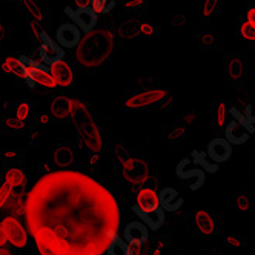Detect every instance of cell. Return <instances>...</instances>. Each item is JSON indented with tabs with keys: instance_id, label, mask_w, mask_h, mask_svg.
<instances>
[{
	"instance_id": "cell-12",
	"label": "cell",
	"mask_w": 255,
	"mask_h": 255,
	"mask_svg": "<svg viewBox=\"0 0 255 255\" xmlns=\"http://www.w3.org/2000/svg\"><path fill=\"white\" fill-rule=\"evenodd\" d=\"M80 40H82V31L74 23H65L57 29V43L62 48L79 46Z\"/></svg>"
},
{
	"instance_id": "cell-50",
	"label": "cell",
	"mask_w": 255,
	"mask_h": 255,
	"mask_svg": "<svg viewBox=\"0 0 255 255\" xmlns=\"http://www.w3.org/2000/svg\"><path fill=\"white\" fill-rule=\"evenodd\" d=\"M0 255H9V252L5 251V249H0Z\"/></svg>"
},
{
	"instance_id": "cell-16",
	"label": "cell",
	"mask_w": 255,
	"mask_h": 255,
	"mask_svg": "<svg viewBox=\"0 0 255 255\" xmlns=\"http://www.w3.org/2000/svg\"><path fill=\"white\" fill-rule=\"evenodd\" d=\"M135 202L141 211H155L160 208V195L151 188H143L138 191Z\"/></svg>"
},
{
	"instance_id": "cell-9",
	"label": "cell",
	"mask_w": 255,
	"mask_h": 255,
	"mask_svg": "<svg viewBox=\"0 0 255 255\" xmlns=\"http://www.w3.org/2000/svg\"><path fill=\"white\" fill-rule=\"evenodd\" d=\"M65 12L71 17L74 23L85 32H91L93 29H96V25H97V12L91 8V6H86V8H76L72 9L69 6L65 8Z\"/></svg>"
},
{
	"instance_id": "cell-7",
	"label": "cell",
	"mask_w": 255,
	"mask_h": 255,
	"mask_svg": "<svg viewBox=\"0 0 255 255\" xmlns=\"http://www.w3.org/2000/svg\"><path fill=\"white\" fill-rule=\"evenodd\" d=\"M2 226L5 229V235H6V240L15 246V248H25L28 245V234L23 228V225L17 220L15 217H5Z\"/></svg>"
},
{
	"instance_id": "cell-8",
	"label": "cell",
	"mask_w": 255,
	"mask_h": 255,
	"mask_svg": "<svg viewBox=\"0 0 255 255\" xmlns=\"http://www.w3.org/2000/svg\"><path fill=\"white\" fill-rule=\"evenodd\" d=\"M165 97H168L166 89H149V91H143V93L131 96L125 102V105L129 109H141V108L160 103Z\"/></svg>"
},
{
	"instance_id": "cell-41",
	"label": "cell",
	"mask_w": 255,
	"mask_h": 255,
	"mask_svg": "<svg viewBox=\"0 0 255 255\" xmlns=\"http://www.w3.org/2000/svg\"><path fill=\"white\" fill-rule=\"evenodd\" d=\"M31 28H32V32H34L35 37H40V35H42V32H40V22L31 20Z\"/></svg>"
},
{
	"instance_id": "cell-17",
	"label": "cell",
	"mask_w": 255,
	"mask_h": 255,
	"mask_svg": "<svg viewBox=\"0 0 255 255\" xmlns=\"http://www.w3.org/2000/svg\"><path fill=\"white\" fill-rule=\"evenodd\" d=\"M158 195H160V206L168 212H175L183 206V198L172 188L163 189Z\"/></svg>"
},
{
	"instance_id": "cell-43",
	"label": "cell",
	"mask_w": 255,
	"mask_h": 255,
	"mask_svg": "<svg viewBox=\"0 0 255 255\" xmlns=\"http://www.w3.org/2000/svg\"><path fill=\"white\" fill-rule=\"evenodd\" d=\"M141 5H143V0H129V2H126V8H137Z\"/></svg>"
},
{
	"instance_id": "cell-2",
	"label": "cell",
	"mask_w": 255,
	"mask_h": 255,
	"mask_svg": "<svg viewBox=\"0 0 255 255\" xmlns=\"http://www.w3.org/2000/svg\"><path fill=\"white\" fill-rule=\"evenodd\" d=\"M114 49V35L106 28H96L86 32L76 51L77 62L85 68H97L103 65Z\"/></svg>"
},
{
	"instance_id": "cell-44",
	"label": "cell",
	"mask_w": 255,
	"mask_h": 255,
	"mask_svg": "<svg viewBox=\"0 0 255 255\" xmlns=\"http://www.w3.org/2000/svg\"><path fill=\"white\" fill-rule=\"evenodd\" d=\"M172 23H174L175 26H178V25H185V15H175L174 19H172Z\"/></svg>"
},
{
	"instance_id": "cell-11",
	"label": "cell",
	"mask_w": 255,
	"mask_h": 255,
	"mask_svg": "<svg viewBox=\"0 0 255 255\" xmlns=\"http://www.w3.org/2000/svg\"><path fill=\"white\" fill-rule=\"evenodd\" d=\"M125 242L131 248H140L148 242V228L144 223L132 222L125 228L123 232Z\"/></svg>"
},
{
	"instance_id": "cell-15",
	"label": "cell",
	"mask_w": 255,
	"mask_h": 255,
	"mask_svg": "<svg viewBox=\"0 0 255 255\" xmlns=\"http://www.w3.org/2000/svg\"><path fill=\"white\" fill-rule=\"evenodd\" d=\"M134 211L137 212V215L143 220V223H144V225H148V226H149L151 229H154V231L160 229L161 225L165 223L166 215H165V209H163V208H158V209H155V211H141V209L135 205V206H134Z\"/></svg>"
},
{
	"instance_id": "cell-47",
	"label": "cell",
	"mask_w": 255,
	"mask_h": 255,
	"mask_svg": "<svg viewBox=\"0 0 255 255\" xmlns=\"http://www.w3.org/2000/svg\"><path fill=\"white\" fill-rule=\"evenodd\" d=\"M248 22H251L252 25H255V8L248 11Z\"/></svg>"
},
{
	"instance_id": "cell-25",
	"label": "cell",
	"mask_w": 255,
	"mask_h": 255,
	"mask_svg": "<svg viewBox=\"0 0 255 255\" xmlns=\"http://www.w3.org/2000/svg\"><path fill=\"white\" fill-rule=\"evenodd\" d=\"M25 205H26V200H23L22 194H12L5 206L12 215H22L25 214Z\"/></svg>"
},
{
	"instance_id": "cell-13",
	"label": "cell",
	"mask_w": 255,
	"mask_h": 255,
	"mask_svg": "<svg viewBox=\"0 0 255 255\" xmlns=\"http://www.w3.org/2000/svg\"><path fill=\"white\" fill-rule=\"evenodd\" d=\"M231 154H232L231 143L225 138H214L208 144V155L215 163H223L229 160Z\"/></svg>"
},
{
	"instance_id": "cell-6",
	"label": "cell",
	"mask_w": 255,
	"mask_h": 255,
	"mask_svg": "<svg viewBox=\"0 0 255 255\" xmlns=\"http://www.w3.org/2000/svg\"><path fill=\"white\" fill-rule=\"evenodd\" d=\"M32 237H34L35 245H37L40 255H63L65 254L60 239L54 232L48 229H42L32 234Z\"/></svg>"
},
{
	"instance_id": "cell-37",
	"label": "cell",
	"mask_w": 255,
	"mask_h": 255,
	"mask_svg": "<svg viewBox=\"0 0 255 255\" xmlns=\"http://www.w3.org/2000/svg\"><path fill=\"white\" fill-rule=\"evenodd\" d=\"M15 114H17V116H15L17 119H20V120L25 122V119H26L28 114H29V105H28V103H20L19 106H17Z\"/></svg>"
},
{
	"instance_id": "cell-26",
	"label": "cell",
	"mask_w": 255,
	"mask_h": 255,
	"mask_svg": "<svg viewBox=\"0 0 255 255\" xmlns=\"http://www.w3.org/2000/svg\"><path fill=\"white\" fill-rule=\"evenodd\" d=\"M2 68H3L5 72H8V74H14V76H17V77L25 79V72H23V68H22L20 62H19V59H14V57L5 59Z\"/></svg>"
},
{
	"instance_id": "cell-21",
	"label": "cell",
	"mask_w": 255,
	"mask_h": 255,
	"mask_svg": "<svg viewBox=\"0 0 255 255\" xmlns=\"http://www.w3.org/2000/svg\"><path fill=\"white\" fill-rule=\"evenodd\" d=\"M194 222L197 229L205 235H211L215 232V222L212 215L206 211H197L194 215Z\"/></svg>"
},
{
	"instance_id": "cell-5",
	"label": "cell",
	"mask_w": 255,
	"mask_h": 255,
	"mask_svg": "<svg viewBox=\"0 0 255 255\" xmlns=\"http://www.w3.org/2000/svg\"><path fill=\"white\" fill-rule=\"evenodd\" d=\"M123 177L132 185L144 183L149 177L148 163L137 157H128L126 160H123Z\"/></svg>"
},
{
	"instance_id": "cell-40",
	"label": "cell",
	"mask_w": 255,
	"mask_h": 255,
	"mask_svg": "<svg viewBox=\"0 0 255 255\" xmlns=\"http://www.w3.org/2000/svg\"><path fill=\"white\" fill-rule=\"evenodd\" d=\"M138 31H140L143 35H148V37H151V35H154V32H155V28H154L151 23H141V25L138 26Z\"/></svg>"
},
{
	"instance_id": "cell-20",
	"label": "cell",
	"mask_w": 255,
	"mask_h": 255,
	"mask_svg": "<svg viewBox=\"0 0 255 255\" xmlns=\"http://www.w3.org/2000/svg\"><path fill=\"white\" fill-rule=\"evenodd\" d=\"M177 174L178 177H181L183 180H192V185H191V189H198L200 185L205 181V174L200 171V169H186V160L181 161V165H178V169H177Z\"/></svg>"
},
{
	"instance_id": "cell-29",
	"label": "cell",
	"mask_w": 255,
	"mask_h": 255,
	"mask_svg": "<svg viewBox=\"0 0 255 255\" xmlns=\"http://www.w3.org/2000/svg\"><path fill=\"white\" fill-rule=\"evenodd\" d=\"M22 2H23L25 9L28 11V14L32 17V20H37V22H42V20H43L42 11L39 9L37 3H35L34 0H22Z\"/></svg>"
},
{
	"instance_id": "cell-36",
	"label": "cell",
	"mask_w": 255,
	"mask_h": 255,
	"mask_svg": "<svg viewBox=\"0 0 255 255\" xmlns=\"http://www.w3.org/2000/svg\"><path fill=\"white\" fill-rule=\"evenodd\" d=\"M183 135H185V128H183V126H177V128H174L172 131L168 132L166 138H168L169 141H175V140L181 138Z\"/></svg>"
},
{
	"instance_id": "cell-49",
	"label": "cell",
	"mask_w": 255,
	"mask_h": 255,
	"mask_svg": "<svg viewBox=\"0 0 255 255\" xmlns=\"http://www.w3.org/2000/svg\"><path fill=\"white\" fill-rule=\"evenodd\" d=\"M186 122H189V123H191V122H195V114H189V116L186 117Z\"/></svg>"
},
{
	"instance_id": "cell-23",
	"label": "cell",
	"mask_w": 255,
	"mask_h": 255,
	"mask_svg": "<svg viewBox=\"0 0 255 255\" xmlns=\"http://www.w3.org/2000/svg\"><path fill=\"white\" fill-rule=\"evenodd\" d=\"M5 183L11 185L12 188H23L26 185V175L19 168H11L5 174Z\"/></svg>"
},
{
	"instance_id": "cell-27",
	"label": "cell",
	"mask_w": 255,
	"mask_h": 255,
	"mask_svg": "<svg viewBox=\"0 0 255 255\" xmlns=\"http://www.w3.org/2000/svg\"><path fill=\"white\" fill-rule=\"evenodd\" d=\"M228 74L232 80H240L245 74V63L240 59H231L228 63Z\"/></svg>"
},
{
	"instance_id": "cell-19",
	"label": "cell",
	"mask_w": 255,
	"mask_h": 255,
	"mask_svg": "<svg viewBox=\"0 0 255 255\" xmlns=\"http://www.w3.org/2000/svg\"><path fill=\"white\" fill-rule=\"evenodd\" d=\"M72 106H74V100L66 97V96H57L51 103V114L62 120L71 116L72 113Z\"/></svg>"
},
{
	"instance_id": "cell-31",
	"label": "cell",
	"mask_w": 255,
	"mask_h": 255,
	"mask_svg": "<svg viewBox=\"0 0 255 255\" xmlns=\"http://www.w3.org/2000/svg\"><path fill=\"white\" fill-rule=\"evenodd\" d=\"M12 186L8 185V183H3L2 186H0V209H2L6 203H8V200L9 197L12 195Z\"/></svg>"
},
{
	"instance_id": "cell-32",
	"label": "cell",
	"mask_w": 255,
	"mask_h": 255,
	"mask_svg": "<svg viewBox=\"0 0 255 255\" xmlns=\"http://www.w3.org/2000/svg\"><path fill=\"white\" fill-rule=\"evenodd\" d=\"M240 32H242V37H245L246 40H255V25H252L251 22L242 23Z\"/></svg>"
},
{
	"instance_id": "cell-22",
	"label": "cell",
	"mask_w": 255,
	"mask_h": 255,
	"mask_svg": "<svg viewBox=\"0 0 255 255\" xmlns=\"http://www.w3.org/2000/svg\"><path fill=\"white\" fill-rule=\"evenodd\" d=\"M72 161H74V152H72L71 148L60 146L54 151V163H56L59 168H68L72 165Z\"/></svg>"
},
{
	"instance_id": "cell-33",
	"label": "cell",
	"mask_w": 255,
	"mask_h": 255,
	"mask_svg": "<svg viewBox=\"0 0 255 255\" xmlns=\"http://www.w3.org/2000/svg\"><path fill=\"white\" fill-rule=\"evenodd\" d=\"M225 245L231 248H242V246H246V240L239 235H228L225 237Z\"/></svg>"
},
{
	"instance_id": "cell-52",
	"label": "cell",
	"mask_w": 255,
	"mask_h": 255,
	"mask_svg": "<svg viewBox=\"0 0 255 255\" xmlns=\"http://www.w3.org/2000/svg\"><path fill=\"white\" fill-rule=\"evenodd\" d=\"M0 37H2V22H0Z\"/></svg>"
},
{
	"instance_id": "cell-4",
	"label": "cell",
	"mask_w": 255,
	"mask_h": 255,
	"mask_svg": "<svg viewBox=\"0 0 255 255\" xmlns=\"http://www.w3.org/2000/svg\"><path fill=\"white\" fill-rule=\"evenodd\" d=\"M19 62L23 68L25 79L29 82V85L39 83V85L46 86V88H56L57 86L56 80H54V77L51 76L49 68H46L45 65H40L29 57H25V56H22L19 59Z\"/></svg>"
},
{
	"instance_id": "cell-1",
	"label": "cell",
	"mask_w": 255,
	"mask_h": 255,
	"mask_svg": "<svg viewBox=\"0 0 255 255\" xmlns=\"http://www.w3.org/2000/svg\"><path fill=\"white\" fill-rule=\"evenodd\" d=\"M31 234H56L63 255H102L117 237L116 198L96 180L76 171L45 174L35 181L25 205Z\"/></svg>"
},
{
	"instance_id": "cell-39",
	"label": "cell",
	"mask_w": 255,
	"mask_h": 255,
	"mask_svg": "<svg viewBox=\"0 0 255 255\" xmlns=\"http://www.w3.org/2000/svg\"><path fill=\"white\" fill-rule=\"evenodd\" d=\"M6 126L9 128V129H22V128H25V122L20 120V119H8L6 120Z\"/></svg>"
},
{
	"instance_id": "cell-51",
	"label": "cell",
	"mask_w": 255,
	"mask_h": 255,
	"mask_svg": "<svg viewBox=\"0 0 255 255\" xmlns=\"http://www.w3.org/2000/svg\"><path fill=\"white\" fill-rule=\"evenodd\" d=\"M14 155H15V152H12V151L11 152H5V157H14Z\"/></svg>"
},
{
	"instance_id": "cell-30",
	"label": "cell",
	"mask_w": 255,
	"mask_h": 255,
	"mask_svg": "<svg viewBox=\"0 0 255 255\" xmlns=\"http://www.w3.org/2000/svg\"><path fill=\"white\" fill-rule=\"evenodd\" d=\"M214 117H215V123L218 126H223L225 120H226V105L223 102L217 103L215 109H214Z\"/></svg>"
},
{
	"instance_id": "cell-14",
	"label": "cell",
	"mask_w": 255,
	"mask_h": 255,
	"mask_svg": "<svg viewBox=\"0 0 255 255\" xmlns=\"http://www.w3.org/2000/svg\"><path fill=\"white\" fill-rule=\"evenodd\" d=\"M49 71H51V76L54 77L57 85L60 86H69L72 85V80H74V74H72V69L71 66L65 62V60H60L57 63H54L49 66Z\"/></svg>"
},
{
	"instance_id": "cell-10",
	"label": "cell",
	"mask_w": 255,
	"mask_h": 255,
	"mask_svg": "<svg viewBox=\"0 0 255 255\" xmlns=\"http://www.w3.org/2000/svg\"><path fill=\"white\" fill-rule=\"evenodd\" d=\"M40 39H42V45H40L39 54H40V59H42L43 63L51 66L54 63L63 60L65 52H63L62 46L56 40H52L49 35L45 34V32H42Z\"/></svg>"
},
{
	"instance_id": "cell-45",
	"label": "cell",
	"mask_w": 255,
	"mask_h": 255,
	"mask_svg": "<svg viewBox=\"0 0 255 255\" xmlns=\"http://www.w3.org/2000/svg\"><path fill=\"white\" fill-rule=\"evenodd\" d=\"M91 5V0H76V8H86Z\"/></svg>"
},
{
	"instance_id": "cell-34",
	"label": "cell",
	"mask_w": 255,
	"mask_h": 255,
	"mask_svg": "<svg viewBox=\"0 0 255 255\" xmlns=\"http://www.w3.org/2000/svg\"><path fill=\"white\" fill-rule=\"evenodd\" d=\"M235 205H237V209H239V211H248L251 208V200H249L248 195L239 194L235 198Z\"/></svg>"
},
{
	"instance_id": "cell-18",
	"label": "cell",
	"mask_w": 255,
	"mask_h": 255,
	"mask_svg": "<svg viewBox=\"0 0 255 255\" xmlns=\"http://www.w3.org/2000/svg\"><path fill=\"white\" fill-rule=\"evenodd\" d=\"M249 138V131L239 120H232L226 126V140L231 144H242Z\"/></svg>"
},
{
	"instance_id": "cell-42",
	"label": "cell",
	"mask_w": 255,
	"mask_h": 255,
	"mask_svg": "<svg viewBox=\"0 0 255 255\" xmlns=\"http://www.w3.org/2000/svg\"><path fill=\"white\" fill-rule=\"evenodd\" d=\"M6 242H8V240H6V235H5V229H3L2 223H0V248L5 246Z\"/></svg>"
},
{
	"instance_id": "cell-38",
	"label": "cell",
	"mask_w": 255,
	"mask_h": 255,
	"mask_svg": "<svg viewBox=\"0 0 255 255\" xmlns=\"http://www.w3.org/2000/svg\"><path fill=\"white\" fill-rule=\"evenodd\" d=\"M200 42H202L203 46H214L215 45V35L211 34V32H203L202 35H200Z\"/></svg>"
},
{
	"instance_id": "cell-3",
	"label": "cell",
	"mask_w": 255,
	"mask_h": 255,
	"mask_svg": "<svg viewBox=\"0 0 255 255\" xmlns=\"http://www.w3.org/2000/svg\"><path fill=\"white\" fill-rule=\"evenodd\" d=\"M71 120L76 126V131H77L82 143L91 152L97 154L102 148V138H100L99 128L93 119V114L89 113V109L79 100H74Z\"/></svg>"
},
{
	"instance_id": "cell-35",
	"label": "cell",
	"mask_w": 255,
	"mask_h": 255,
	"mask_svg": "<svg viewBox=\"0 0 255 255\" xmlns=\"http://www.w3.org/2000/svg\"><path fill=\"white\" fill-rule=\"evenodd\" d=\"M218 2H220V0H205V3H203V15L209 17L217 9Z\"/></svg>"
},
{
	"instance_id": "cell-48",
	"label": "cell",
	"mask_w": 255,
	"mask_h": 255,
	"mask_svg": "<svg viewBox=\"0 0 255 255\" xmlns=\"http://www.w3.org/2000/svg\"><path fill=\"white\" fill-rule=\"evenodd\" d=\"M40 122H42V123H48V122H49V117H48L46 114H43V116H40Z\"/></svg>"
},
{
	"instance_id": "cell-24",
	"label": "cell",
	"mask_w": 255,
	"mask_h": 255,
	"mask_svg": "<svg viewBox=\"0 0 255 255\" xmlns=\"http://www.w3.org/2000/svg\"><path fill=\"white\" fill-rule=\"evenodd\" d=\"M129 252H131V246L125 242V239H120L119 235L109 243L106 249V255H129Z\"/></svg>"
},
{
	"instance_id": "cell-46",
	"label": "cell",
	"mask_w": 255,
	"mask_h": 255,
	"mask_svg": "<svg viewBox=\"0 0 255 255\" xmlns=\"http://www.w3.org/2000/svg\"><path fill=\"white\" fill-rule=\"evenodd\" d=\"M129 255H144V248L143 246H140V248H131Z\"/></svg>"
},
{
	"instance_id": "cell-53",
	"label": "cell",
	"mask_w": 255,
	"mask_h": 255,
	"mask_svg": "<svg viewBox=\"0 0 255 255\" xmlns=\"http://www.w3.org/2000/svg\"><path fill=\"white\" fill-rule=\"evenodd\" d=\"M0 249H2V248H0Z\"/></svg>"
},
{
	"instance_id": "cell-28",
	"label": "cell",
	"mask_w": 255,
	"mask_h": 255,
	"mask_svg": "<svg viewBox=\"0 0 255 255\" xmlns=\"http://www.w3.org/2000/svg\"><path fill=\"white\" fill-rule=\"evenodd\" d=\"M91 8L97 14L109 12L114 8V0H91Z\"/></svg>"
}]
</instances>
